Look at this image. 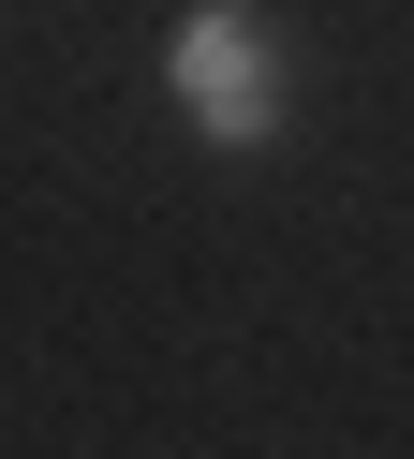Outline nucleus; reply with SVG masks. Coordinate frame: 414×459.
Masks as SVG:
<instances>
[{
    "label": "nucleus",
    "mask_w": 414,
    "mask_h": 459,
    "mask_svg": "<svg viewBox=\"0 0 414 459\" xmlns=\"http://www.w3.org/2000/svg\"><path fill=\"white\" fill-rule=\"evenodd\" d=\"M163 90H177V119H193V149H266V134L296 119V30L266 0H193L163 30Z\"/></svg>",
    "instance_id": "1"
}]
</instances>
